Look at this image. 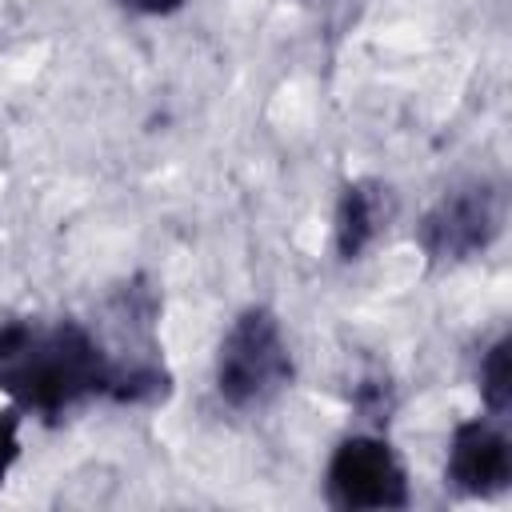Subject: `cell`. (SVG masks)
Returning a JSON list of instances; mask_svg holds the SVG:
<instances>
[{"label":"cell","mask_w":512,"mask_h":512,"mask_svg":"<svg viewBox=\"0 0 512 512\" xmlns=\"http://www.w3.org/2000/svg\"><path fill=\"white\" fill-rule=\"evenodd\" d=\"M500 228H504V192L492 180H468L444 192L424 212L416 240L432 268H452L488 252Z\"/></svg>","instance_id":"obj_3"},{"label":"cell","mask_w":512,"mask_h":512,"mask_svg":"<svg viewBox=\"0 0 512 512\" xmlns=\"http://www.w3.org/2000/svg\"><path fill=\"white\" fill-rule=\"evenodd\" d=\"M392 216V196L380 180H352L340 200H336V220H332V248L340 260H360L372 240L388 228Z\"/></svg>","instance_id":"obj_6"},{"label":"cell","mask_w":512,"mask_h":512,"mask_svg":"<svg viewBox=\"0 0 512 512\" xmlns=\"http://www.w3.org/2000/svg\"><path fill=\"white\" fill-rule=\"evenodd\" d=\"M444 476L460 496H472V500H492V496L508 492L512 440H508L500 416H472L452 428Z\"/></svg>","instance_id":"obj_5"},{"label":"cell","mask_w":512,"mask_h":512,"mask_svg":"<svg viewBox=\"0 0 512 512\" xmlns=\"http://www.w3.org/2000/svg\"><path fill=\"white\" fill-rule=\"evenodd\" d=\"M160 360H120L80 320L0 324V392L20 412L56 420L88 400L144 404L164 396Z\"/></svg>","instance_id":"obj_1"},{"label":"cell","mask_w":512,"mask_h":512,"mask_svg":"<svg viewBox=\"0 0 512 512\" xmlns=\"http://www.w3.org/2000/svg\"><path fill=\"white\" fill-rule=\"evenodd\" d=\"M324 496L340 512H388L408 508V468L396 448L380 436H348L336 444L324 468Z\"/></svg>","instance_id":"obj_4"},{"label":"cell","mask_w":512,"mask_h":512,"mask_svg":"<svg viewBox=\"0 0 512 512\" xmlns=\"http://www.w3.org/2000/svg\"><path fill=\"white\" fill-rule=\"evenodd\" d=\"M20 420H24V412L16 404L0 408V484H4V476L12 472V464L20 456Z\"/></svg>","instance_id":"obj_8"},{"label":"cell","mask_w":512,"mask_h":512,"mask_svg":"<svg viewBox=\"0 0 512 512\" xmlns=\"http://www.w3.org/2000/svg\"><path fill=\"white\" fill-rule=\"evenodd\" d=\"M476 388H480V400L488 408V416H508L512 408V340L500 336L488 344V352L480 356V368H476Z\"/></svg>","instance_id":"obj_7"},{"label":"cell","mask_w":512,"mask_h":512,"mask_svg":"<svg viewBox=\"0 0 512 512\" xmlns=\"http://www.w3.org/2000/svg\"><path fill=\"white\" fill-rule=\"evenodd\" d=\"M292 352L272 308H244L216 348V396L232 412H256L292 384Z\"/></svg>","instance_id":"obj_2"},{"label":"cell","mask_w":512,"mask_h":512,"mask_svg":"<svg viewBox=\"0 0 512 512\" xmlns=\"http://www.w3.org/2000/svg\"><path fill=\"white\" fill-rule=\"evenodd\" d=\"M128 12H140V16H168L176 8H184V0H120Z\"/></svg>","instance_id":"obj_9"}]
</instances>
